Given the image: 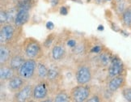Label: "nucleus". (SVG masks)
I'll list each match as a JSON object with an SVG mask.
<instances>
[{
	"label": "nucleus",
	"instance_id": "obj_5",
	"mask_svg": "<svg viewBox=\"0 0 131 102\" xmlns=\"http://www.w3.org/2000/svg\"><path fill=\"white\" fill-rule=\"evenodd\" d=\"M75 77L78 84H87L92 79V69L87 64H82L78 67Z\"/></svg>",
	"mask_w": 131,
	"mask_h": 102
},
{
	"label": "nucleus",
	"instance_id": "obj_28",
	"mask_svg": "<svg viewBox=\"0 0 131 102\" xmlns=\"http://www.w3.org/2000/svg\"><path fill=\"white\" fill-rule=\"evenodd\" d=\"M59 12L61 15H62V16H67V15L68 14V9H67V7H60Z\"/></svg>",
	"mask_w": 131,
	"mask_h": 102
},
{
	"label": "nucleus",
	"instance_id": "obj_24",
	"mask_svg": "<svg viewBox=\"0 0 131 102\" xmlns=\"http://www.w3.org/2000/svg\"><path fill=\"white\" fill-rule=\"evenodd\" d=\"M122 96L127 101L131 102V88H125L122 90Z\"/></svg>",
	"mask_w": 131,
	"mask_h": 102
},
{
	"label": "nucleus",
	"instance_id": "obj_1",
	"mask_svg": "<svg viewBox=\"0 0 131 102\" xmlns=\"http://www.w3.org/2000/svg\"><path fill=\"white\" fill-rule=\"evenodd\" d=\"M23 52L27 58L39 59L43 54L42 45L37 39L28 37L23 43Z\"/></svg>",
	"mask_w": 131,
	"mask_h": 102
},
{
	"label": "nucleus",
	"instance_id": "obj_17",
	"mask_svg": "<svg viewBox=\"0 0 131 102\" xmlns=\"http://www.w3.org/2000/svg\"><path fill=\"white\" fill-rule=\"evenodd\" d=\"M37 3V0H21L17 3L16 8L19 9H24V10H29L35 6Z\"/></svg>",
	"mask_w": 131,
	"mask_h": 102
},
{
	"label": "nucleus",
	"instance_id": "obj_18",
	"mask_svg": "<svg viewBox=\"0 0 131 102\" xmlns=\"http://www.w3.org/2000/svg\"><path fill=\"white\" fill-rule=\"evenodd\" d=\"M48 70L49 69L46 67V66L41 63H37V75L38 77L41 79H47V75H48Z\"/></svg>",
	"mask_w": 131,
	"mask_h": 102
},
{
	"label": "nucleus",
	"instance_id": "obj_36",
	"mask_svg": "<svg viewBox=\"0 0 131 102\" xmlns=\"http://www.w3.org/2000/svg\"><path fill=\"white\" fill-rule=\"evenodd\" d=\"M106 1H111V0H106Z\"/></svg>",
	"mask_w": 131,
	"mask_h": 102
},
{
	"label": "nucleus",
	"instance_id": "obj_34",
	"mask_svg": "<svg viewBox=\"0 0 131 102\" xmlns=\"http://www.w3.org/2000/svg\"><path fill=\"white\" fill-rule=\"evenodd\" d=\"M101 1H102V0H95V2H96V3H97V4L101 3Z\"/></svg>",
	"mask_w": 131,
	"mask_h": 102
},
{
	"label": "nucleus",
	"instance_id": "obj_3",
	"mask_svg": "<svg viewBox=\"0 0 131 102\" xmlns=\"http://www.w3.org/2000/svg\"><path fill=\"white\" fill-rule=\"evenodd\" d=\"M18 27L12 24H5L1 25L0 29V43L11 45L16 36Z\"/></svg>",
	"mask_w": 131,
	"mask_h": 102
},
{
	"label": "nucleus",
	"instance_id": "obj_31",
	"mask_svg": "<svg viewBox=\"0 0 131 102\" xmlns=\"http://www.w3.org/2000/svg\"><path fill=\"white\" fill-rule=\"evenodd\" d=\"M111 27H112V29L114 30L115 32H119L120 31V28H118L117 25H116L114 23H111Z\"/></svg>",
	"mask_w": 131,
	"mask_h": 102
},
{
	"label": "nucleus",
	"instance_id": "obj_30",
	"mask_svg": "<svg viewBox=\"0 0 131 102\" xmlns=\"http://www.w3.org/2000/svg\"><path fill=\"white\" fill-rule=\"evenodd\" d=\"M45 26H46V28L49 30H52L54 28V24L52 21H48L46 23V25H45Z\"/></svg>",
	"mask_w": 131,
	"mask_h": 102
},
{
	"label": "nucleus",
	"instance_id": "obj_35",
	"mask_svg": "<svg viewBox=\"0 0 131 102\" xmlns=\"http://www.w3.org/2000/svg\"><path fill=\"white\" fill-rule=\"evenodd\" d=\"M116 1H117V2L118 3V2H120V1H121V0H116Z\"/></svg>",
	"mask_w": 131,
	"mask_h": 102
},
{
	"label": "nucleus",
	"instance_id": "obj_20",
	"mask_svg": "<svg viewBox=\"0 0 131 102\" xmlns=\"http://www.w3.org/2000/svg\"><path fill=\"white\" fill-rule=\"evenodd\" d=\"M70 99V96L65 91H61L58 93L54 97V101L56 102H67L69 101Z\"/></svg>",
	"mask_w": 131,
	"mask_h": 102
},
{
	"label": "nucleus",
	"instance_id": "obj_33",
	"mask_svg": "<svg viewBox=\"0 0 131 102\" xmlns=\"http://www.w3.org/2000/svg\"><path fill=\"white\" fill-rule=\"evenodd\" d=\"M98 30H99V31H103V30H104V26H103V25H100V26L98 27Z\"/></svg>",
	"mask_w": 131,
	"mask_h": 102
},
{
	"label": "nucleus",
	"instance_id": "obj_13",
	"mask_svg": "<svg viewBox=\"0 0 131 102\" xmlns=\"http://www.w3.org/2000/svg\"><path fill=\"white\" fill-rule=\"evenodd\" d=\"M16 70H13L8 64L2 65L0 67V79L1 81H7L10 80L13 76H15Z\"/></svg>",
	"mask_w": 131,
	"mask_h": 102
},
{
	"label": "nucleus",
	"instance_id": "obj_4",
	"mask_svg": "<svg viewBox=\"0 0 131 102\" xmlns=\"http://www.w3.org/2000/svg\"><path fill=\"white\" fill-rule=\"evenodd\" d=\"M91 94V89L86 84H79L70 90V99L75 102H83L88 100Z\"/></svg>",
	"mask_w": 131,
	"mask_h": 102
},
{
	"label": "nucleus",
	"instance_id": "obj_2",
	"mask_svg": "<svg viewBox=\"0 0 131 102\" xmlns=\"http://www.w3.org/2000/svg\"><path fill=\"white\" fill-rule=\"evenodd\" d=\"M37 63L36 59L27 58L25 62L18 70V75L25 80H29L33 78L36 70H37Z\"/></svg>",
	"mask_w": 131,
	"mask_h": 102
},
{
	"label": "nucleus",
	"instance_id": "obj_6",
	"mask_svg": "<svg viewBox=\"0 0 131 102\" xmlns=\"http://www.w3.org/2000/svg\"><path fill=\"white\" fill-rule=\"evenodd\" d=\"M33 87L31 84H25L23 88L14 94L13 100L18 102L28 101L32 97Z\"/></svg>",
	"mask_w": 131,
	"mask_h": 102
},
{
	"label": "nucleus",
	"instance_id": "obj_27",
	"mask_svg": "<svg viewBox=\"0 0 131 102\" xmlns=\"http://www.w3.org/2000/svg\"><path fill=\"white\" fill-rule=\"evenodd\" d=\"M76 40H74V39H70V40H68V42H67V45L70 48H75L76 47Z\"/></svg>",
	"mask_w": 131,
	"mask_h": 102
},
{
	"label": "nucleus",
	"instance_id": "obj_25",
	"mask_svg": "<svg viewBox=\"0 0 131 102\" xmlns=\"http://www.w3.org/2000/svg\"><path fill=\"white\" fill-rule=\"evenodd\" d=\"M117 10L118 13H120V14H122L125 11V10H126V7H125V2L124 1V0H121L120 2H118Z\"/></svg>",
	"mask_w": 131,
	"mask_h": 102
},
{
	"label": "nucleus",
	"instance_id": "obj_32",
	"mask_svg": "<svg viewBox=\"0 0 131 102\" xmlns=\"http://www.w3.org/2000/svg\"><path fill=\"white\" fill-rule=\"evenodd\" d=\"M120 33H122L124 36V37H129V33L126 31H125V30H121Z\"/></svg>",
	"mask_w": 131,
	"mask_h": 102
},
{
	"label": "nucleus",
	"instance_id": "obj_26",
	"mask_svg": "<svg viewBox=\"0 0 131 102\" xmlns=\"http://www.w3.org/2000/svg\"><path fill=\"white\" fill-rule=\"evenodd\" d=\"M101 51H102V47L100 46V45H95V46H94L91 49L90 52L94 53V54H100Z\"/></svg>",
	"mask_w": 131,
	"mask_h": 102
},
{
	"label": "nucleus",
	"instance_id": "obj_29",
	"mask_svg": "<svg viewBox=\"0 0 131 102\" xmlns=\"http://www.w3.org/2000/svg\"><path fill=\"white\" fill-rule=\"evenodd\" d=\"M87 101H88V102H99V101H100V99L98 96H92V97L88 98Z\"/></svg>",
	"mask_w": 131,
	"mask_h": 102
},
{
	"label": "nucleus",
	"instance_id": "obj_12",
	"mask_svg": "<svg viewBox=\"0 0 131 102\" xmlns=\"http://www.w3.org/2000/svg\"><path fill=\"white\" fill-rule=\"evenodd\" d=\"M25 58L24 56L19 54H14L11 59H10L8 65L11 67L13 70H15L16 71H18V70L19 69V67H21L22 64L25 62Z\"/></svg>",
	"mask_w": 131,
	"mask_h": 102
},
{
	"label": "nucleus",
	"instance_id": "obj_21",
	"mask_svg": "<svg viewBox=\"0 0 131 102\" xmlns=\"http://www.w3.org/2000/svg\"><path fill=\"white\" fill-rule=\"evenodd\" d=\"M59 76V71L53 67L49 68L48 70V75H47V79L49 81H55Z\"/></svg>",
	"mask_w": 131,
	"mask_h": 102
},
{
	"label": "nucleus",
	"instance_id": "obj_23",
	"mask_svg": "<svg viewBox=\"0 0 131 102\" xmlns=\"http://www.w3.org/2000/svg\"><path fill=\"white\" fill-rule=\"evenodd\" d=\"M7 19H8L7 12L1 9V12H0V23H1V25L7 24Z\"/></svg>",
	"mask_w": 131,
	"mask_h": 102
},
{
	"label": "nucleus",
	"instance_id": "obj_8",
	"mask_svg": "<svg viewBox=\"0 0 131 102\" xmlns=\"http://www.w3.org/2000/svg\"><path fill=\"white\" fill-rule=\"evenodd\" d=\"M48 85L45 82L37 84L33 88L32 98L35 100H43L48 96Z\"/></svg>",
	"mask_w": 131,
	"mask_h": 102
},
{
	"label": "nucleus",
	"instance_id": "obj_15",
	"mask_svg": "<svg viewBox=\"0 0 131 102\" xmlns=\"http://www.w3.org/2000/svg\"><path fill=\"white\" fill-rule=\"evenodd\" d=\"M66 55L65 47L62 45H55L52 49V57L55 61L62 60Z\"/></svg>",
	"mask_w": 131,
	"mask_h": 102
},
{
	"label": "nucleus",
	"instance_id": "obj_19",
	"mask_svg": "<svg viewBox=\"0 0 131 102\" xmlns=\"http://www.w3.org/2000/svg\"><path fill=\"white\" fill-rule=\"evenodd\" d=\"M122 20L125 26L131 27V12L129 8L126 9L122 13Z\"/></svg>",
	"mask_w": 131,
	"mask_h": 102
},
{
	"label": "nucleus",
	"instance_id": "obj_9",
	"mask_svg": "<svg viewBox=\"0 0 131 102\" xmlns=\"http://www.w3.org/2000/svg\"><path fill=\"white\" fill-rule=\"evenodd\" d=\"M24 85H25V79L18 75L13 76L11 79L8 80L7 87L9 91H11L12 93H16V91L20 90Z\"/></svg>",
	"mask_w": 131,
	"mask_h": 102
},
{
	"label": "nucleus",
	"instance_id": "obj_10",
	"mask_svg": "<svg viewBox=\"0 0 131 102\" xmlns=\"http://www.w3.org/2000/svg\"><path fill=\"white\" fill-rule=\"evenodd\" d=\"M13 54L10 45L2 44L0 45V66L8 64Z\"/></svg>",
	"mask_w": 131,
	"mask_h": 102
},
{
	"label": "nucleus",
	"instance_id": "obj_16",
	"mask_svg": "<svg viewBox=\"0 0 131 102\" xmlns=\"http://www.w3.org/2000/svg\"><path fill=\"white\" fill-rule=\"evenodd\" d=\"M98 59L100 65L103 66V67H107L112 62L113 57L112 54H109L107 50H104V51L102 50L98 56Z\"/></svg>",
	"mask_w": 131,
	"mask_h": 102
},
{
	"label": "nucleus",
	"instance_id": "obj_11",
	"mask_svg": "<svg viewBox=\"0 0 131 102\" xmlns=\"http://www.w3.org/2000/svg\"><path fill=\"white\" fill-rule=\"evenodd\" d=\"M30 17V14L28 10H24V9H19L17 11L16 18H15L14 24L16 26L21 28L23 25L26 24Z\"/></svg>",
	"mask_w": 131,
	"mask_h": 102
},
{
	"label": "nucleus",
	"instance_id": "obj_14",
	"mask_svg": "<svg viewBox=\"0 0 131 102\" xmlns=\"http://www.w3.org/2000/svg\"><path fill=\"white\" fill-rule=\"evenodd\" d=\"M125 84V78L122 75L115 76V77L112 78L108 83V90L111 91L112 93L117 91L119 88H121Z\"/></svg>",
	"mask_w": 131,
	"mask_h": 102
},
{
	"label": "nucleus",
	"instance_id": "obj_22",
	"mask_svg": "<svg viewBox=\"0 0 131 102\" xmlns=\"http://www.w3.org/2000/svg\"><path fill=\"white\" fill-rule=\"evenodd\" d=\"M56 38V36H55V33H51L50 35H49L47 38L45 39V40L43 43V45L45 48H49L52 45L53 40Z\"/></svg>",
	"mask_w": 131,
	"mask_h": 102
},
{
	"label": "nucleus",
	"instance_id": "obj_37",
	"mask_svg": "<svg viewBox=\"0 0 131 102\" xmlns=\"http://www.w3.org/2000/svg\"><path fill=\"white\" fill-rule=\"evenodd\" d=\"M129 10H130V12H131V7H130V8H129Z\"/></svg>",
	"mask_w": 131,
	"mask_h": 102
},
{
	"label": "nucleus",
	"instance_id": "obj_7",
	"mask_svg": "<svg viewBox=\"0 0 131 102\" xmlns=\"http://www.w3.org/2000/svg\"><path fill=\"white\" fill-rule=\"evenodd\" d=\"M124 65L118 57H113L112 59V62L109 64V67L108 69V76L111 78H113L115 76L121 75L123 72Z\"/></svg>",
	"mask_w": 131,
	"mask_h": 102
}]
</instances>
